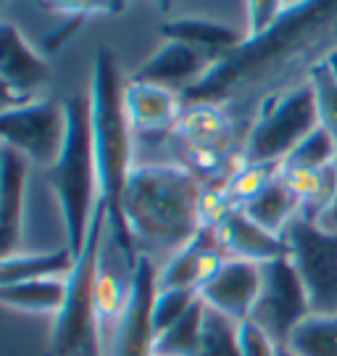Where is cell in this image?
Listing matches in <instances>:
<instances>
[{
  "instance_id": "obj_1",
  "label": "cell",
  "mask_w": 337,
  "mask_h": 356,
  "mask_svg": "<svg viewBox=\"0 0 337 356\" xmlns=\"http://www.w3.org/2000/svg\"><path fill=\"white\" fill-rule=\"evenodd\" d=\"M200 179L182 166L138 164L126 179L119 211L142 256L156 264L195 241L203 229Z\"/></svg>"
},
{
  "instance_id": "obj_2",
  "label": "cell",
  "mask_w": 337,
  "mask_h": 356,
  "mask_svg": "<svg viewBox=\"0 0 337 356\" xmlns=\"http://www.w3.org/2000/svg\"><path fill=\"white\" fill-rule=\"evenodd\" d=\"M66 114H69L66 145L56 166L45 172V179L58 204L63 238L74 251V256H79L88 243L92 219L100 209V177L88 92L72 95L66 101Z\"/></svg>"
},
{
  "instance_id": "obj_3",
  "label": "cell",
  "mask_w": 337,
  "mask_h": 356,
  "mask_svg": "<svg viewBox=\"0 0 337 356\" xmlns=\"http://www.w3.org/2000/svg\"><path fill=\"white\" fill-rule=\"evenodd\" d=\"M126 82L108 48H98L90 82V122L98 159L100 201L108 214L119 211V201L132 169H135V129L129 124L124 101Z\"/></svg>"
},
{
  "instance_id": "obj_4",
  "label": "cell",
  "mask_w": 337,
  "mask_h": 356,
  "mask_svg": "<svg viewBox=\"0 0 337 356\" xmlns=\"http://www.w3.org/2000/svg\"><path fill=\"white\" fill-rule=\"evenodd\" d=\"M106 225H108V209L100 201L98 214L88 232V243L82 254L76 256L74 272L69 275L63 309L53 322V335H50L53 356H103V341L95 314V275H98V254Z\"/></svg>"
},
{
  "instance_id": "obj_5",
  "label": "cell",
  "mask_w": 337,
  "mask_h": 356,
  "mask_svg": "<svg viewBox=\"0 0 337 356\" xmlns=\"http://www.w3.org/2000/svg\"><path fill=\"white\" fill-rule=\"evenodd\" d=\"M319 127L316 101L309 79L298 88L277 95L263 106L248 135V164H282L306 135Z\"/></svg>"
},
{
  "instance_id": "obj_6",
  "label": "cell",
  "mask_w": 337,
  "mask_h": 356,
  "mask_svg": "<svg viewBox=\"0 0 337 356\" xmlns=\"http://www.w3.org/2000/svg\"><path fill=\"white\" fill-rule=\"evenodd\" d=\"M3 145L19 151L32 166L50 172L61 159L66 135H69V114L66 101L35 98L22 106L3 108L0 116Z\"/></svg>"
},
{
  "instance_id": "obj_7",
  "label": "cell",
  "mask_w": 337,
  "mask_h": 356,
  "mask_svg": "<svg viewBox=\"0 0 337 356\" xmlns=\"http://www.w3.org/2000/svg\"><path fill=\"white\" fill-rule=\"evenodd\" d=\"M282 238L288 245L290 264L306 288L311 312H337V235L306 216H298Z\"/></svg>"
},
{
  "instance_id": "obj_8",
  "label": "cell",
  "mask_w": 337,
  "mask_h": 356,
  "mask_svg": "<svg viewBox=\"0 0 337 356\" xmlns=\"http://www.w3.org/2000/svg\"><path fill=\"white\" fill-rule=\"evenodd\" d=\"M261 293L250 319L269 332L277 343L285 346L290 332L311 314V304L288 256L261 264Z\"/></svg>"
},
{
  "instance_id": "obj_9",
  "label": "cell",
  "mask_w": 337,
  "mask_h": 356,
  "mask_svg": "<svg viewBox=\"0 0 337 356\" xmlns=\"http://www.w3.org/2000/svg\"><path fill=\"white\" fill-rule=\"evenodd\" d=\"M158 296V264L150 256H140L135 285L124 317L103 346V356H156V325L153 304Z\"/></svg>"
},
{
  "instance_id": "obj_10",
  "label": "cell",
  "mask_w": 337,
  "mask_h": 356,
  "mask_svg": "<svg viewBox=\"0 0 337 356\" xmlns=\"http://www.w3.org/2000/svg\"><path fill=\"white\" fill-rule=\"evenodd\" d=\"M0 79L6 108L35 101V92L50 79L48 61L40 56L13 24L0 26Z\"/></svg>"
},
{
  "instance_id": "obj_11",
  "label": "cell",
  "mask_w": 337,
  "mask_h": 356,
  "mask_svg": "<svg viewBox=\"0 0 337 356\" xmlns=\"http://www.w3.org/2000/svg\"><path fill=\"white\" fill-rule=\"evenodd\" d=\"M32 164L19 151L0 145V248L13 256L22 248L26 225V195H29Z\"/></svg>"
},
{
  "instance_id": "obj_12",
  "label": "cell",
  "mask_w": 337,
  "mask_h": 356,
  "mask_svg": "<svg viewBox=\"0 0 337 356\" xmlns=\"http://www.w3.org/2000/svg\"><path fill=\"white\" fill-rule=\"evenodd\" d=\"M261 264H250L240 259H227L219 272L198 291L200 301L216 309L235 322H245L253 314V306L261 293Z\"/></svg>"
},
{
  "instance_id": "obj_13",
  "label": "cell",
  "mask_w": 337,
  "mask_h": 356,
  "mask_svg": "<svg viewBox=\"0 0 337 356\" xmlns=\"http://www.w3.org/2000/svg\"><path fill=\"white\" fill-rule=\"evenodd\" d=\"M213 64H216V58L208 53L185 45V42H176V40H166L129 79L145 82V85H158V88L174 90V92L176 88L192 90L211 72Z\"/></svg>"
},
{
  "instance_id": "obj_14",
  "label": "cell",
  "mask_w": 337,
  "mask_h": 356,
  "mask_svg": "<svg viewBox=\"0 0 337 356\" xmlns=\"http://www.w3.org/2000/svg\"><path fill=\"white\" fill-rule=\"evenodd\" d=\"M216 235H219V245L227 259H240V261H250V264H269V261L288 256L285 238L258 227L238 206H229V211L219 219Z\"/></svg>"
},
{
  "instance_id": "obj_15",
  "label": "cell",
  "mask_w": 337,
  "mask_h": 356,
  "mask_svg": "<svg viewBox=\"0 0 337 356\" xmlns=\"http://www.w3.org/2000/svg\"><path fill=\"white\" fill-rule=\"evenodd\" d=\"M124 101L135 135H161V132L176 129L185 111L174 90L132 82V79H126Z\"/></svg>"
},
{
  "instance_id": "obj_16",
  "label": "cell",
  "mask_w": 337,
  "mask_h": 356,
  "mask_svg": "<svg viewBox=\"0 0 337 356\" xmlns=\"http://www.w3.org/2000/svg\"><path fill=\"white\" fill-rule=\"evenodd\" d=\"M76 256L69 245L50 251H19L3 256L0 261V285L45 280V277H69L74 272Z\"/></svg>"
},
{
  "instance_id": "obj_17",
  "label": "cell",
  "mask_w": 337,
  "mask_h": 356,
  "mask_svg": "<svg viewBox=\"0 0 337 356\" xmlns=\"http://www.w3.org/2000/svg\"><path fill=\"white\" fill-rule=\"evenodd\" d=\"M179 138L188 143L190 151H211L222 153L229 143L232 122L216 103H190L182 111V119L176 124Z\"/></svg>"
},
{
  "instance_id": "obj_18",
  "label": "cell",
  "mask_w": 337,
  "mask_h": 356,
  "mask_svg": "<svg viewBox=\"0 0 337 356\" xmlns=\"http://www.w3.org/2000/svg\"><path fill=\"white\" fill-rule=\"evenodd\" d=\"M166 40H176L192 45L198 51L208 53L219 61V56L224 53H238L245 45V35H240L235 26L222 24V22H211V19H174L163 26Z\"/></svg>"
},
{
  "instance_id": "obj_19",
  "label": "cell",
  "mask_w": 337,
  "mask_h": 356,
  "mask_svg": "<svg viewBox=\"0 0 337 356\" xmlns=\"http://www.w3.org/2000/svg\"><path fill=\"white\" fill-rule=\"evenodd\" d=\"M238 209H243L258 227L269 229V232L282 238L285 229L293 225V219L300 216V198L285 182V177L277 175L253 201H248L245 206H238Z\"/></svg>"
},
{
  "instance_id": "obj_20",
  "label": "cell",
  "mask_w": 337,
  "mask_h": 356,
  "mask_svg": "<svg viewBox=\"0 0 337 356\" xmlns=\"http://www.w3.org/2000/svg\"><path fill=\"white\" fill-rule=\"evenodd\" d=\"M69 277H45V280L16 282V285H0V301L24 312V314H58L66 301Z\"/></svg>"
},
{
  "instance_id": "obj_21",
  "label": "cell",
  "mask_w": 337,
  "mask_h": 356,
  "mask_svg": "<svg viewBox=\"0 0 337 356\" xmlns=\"http://www.w3.org/2000/svg\"><path fill=\"white\" fill-rule=\"evenodd\" d=\"M285 346L295 356H337V312L332 314L311 312L290 332Z\"/></svg>"
},
{
  "instance_id": "obj_22",
  "label": "cell",
  "mask_w": 337,
  "mask_h": 356,
  "mask_svg": "<svg viewBox=\"0 0 337 356\" xmlns=\"http://www.w3.org/2000/svg\"><path fill=\"white\" fill-rule=\"evenodd\" d=\"M203 317H206V304L198 296V301L190 306L188 314L156 338V356H198Z\"/></svg>"
},
{
  "instance_id": "obj_23",
  "label": "cell",
  "mask_w": 337,
  "mask_h": 356,
  "mask_svg": "<svg viewBox=\"0 0 337 356\" xmlns=\"http://www.w3.org/2000/svg\"><path fill=\"white\" fill-rule=\"evenodd\" d=\"M198 356H243V351H240V322L206 306Z\"/></svg>"
},
{
  "instance_id": "obj_24",
  "label": "cell",
  "mask_w": 337,
  "mask_h": 356,
  "mask_svg": "<svg viewBox=\"0 0 337 356\" xmlns=\"http://www.w3.org/2000/svg\"><path fill=\"white\" fill-rule=\"evenodd\" d=\"M335 164H337V143L322 127H316L311 135H306L295 145V151L282 161V166H288V169H311V172H319V169H327V166H335Z\"/></svg>"
},
{
  "instance_id": "obj_25",
  "label": "cell",
  "mask_w": 337,
  "mask_h": 356,
  "mask_svg": "<svg viewBox=\"0 0 337 356\" xmlns=\"http://www.w3.org/2000/svg\"><path fill=\"white\" fill-rule=\"evenodd\" d=\"M309 85L313 90V101H316V116H319V127L327 129L337 143V76L327 61L311 66L309 72Z\"/></svg>"
},
{
  "instance_id": "obj_26",
  "label": "cell",
  "mask_w": 337,
  "mask_h": 356,
  "mask_svg": "<svg viewBox=\"0 0 337 356\" xmlns=\"http://www.w3.org/2000/svg\"><path fill=\"white\" fill-rule=\"evenodd\" d=\"M279 166L282 164H245L240 166L238 172H232L229 177V204L232 206H245L248 201H253L258 193L279 175Z\"/></svg>"
},
{
  "instance_id": "obj_27",
  "label": "cell",
  "mask_w": 337,
  "mask_h": 356,
  "mask_svg": "<svg viewBox=\"0 0 337 356\" xmlns=\"http://www.w3.org/2000/svg\"><path fill=\"white\" fill-rule=\"evenodd\" d=\"M198 301L195 291H158L156 304H153V325H156V335L166 332L172 325L190 312V306Z\"/></svg>"
},
{
  "instance_id": "obj_28",
  "label": "cell",
  "mask_w": 337,
  "mask_h": 356,
  "mask_svg": "<svg viewBox=\"0 0 337 356\" xmlns=\"http://www.w3.org/2000/svg\"><path fill=\"white\" fill-rule=\"evenodd\" d=\"M285 16V6L282 3H248V38L245 42L261 40L269 35Z\"/></svg>"
},
{
  "instance_id": "obj_29",
  "label": "cell",
  "mask_w": 337,
  "mask_h": 356,
  "mask_svg": "<svg viewBox=\"0 0 337 356\" xmlns=\"http://www.w3.org/2000/svg\"><path fill=\"white\" fill-rule=\"evenodd\" d=\"M277 343L269 332L258 327L253 319L240 322V351L243 356H277Z\"/></svg>"
},
{
  "instance_id": "obj_30",
  "label": "cell",
  "mask_w": 337,
  "mask_h": 356,
  "mask_svg": "<svg viewBox=\"0 0 337 356\" xmlns=\"http://www.w3.org/2000/svg\"><path fill=\"white\" fill-rule=\"evenodd\" d=\"M335 169H337V164H335ZM316 225H319L322 229H327V232H335L337 235V195H335V201L329 204V209L319 216V222H316Z\"/></svg>"
},
{
  "instance_id": "obj_31",
  "label": "cell",
  "mask_w": 337,
  "mask_h": 356,
  "mask_svg": "<svg viewBox=\"0 0 337 356\" xmlns=\"http://www.w3.org/2000/svg\"><path fill=\"white\" fill-rule=\"evenodd\" d=\"M324 61H327V64H329V69H332V74L337 76V51L329 53V56H327Z\"/></svg>"
},
{
  "instance_id": "obj_32",
  "label": "cell",
  "mask_w": 337,
  "mask_h": 356,
  "mask_svg": "<svg viewBox=\"0 0 337 356\" xmlns=\"http://www.w3.org/2000/svg\"><path fill=\"white\" fill-rule=\"evenodd\" d=\"M277 356H295V354L290 351L288 346H279V348H277Z\"/></svg>"
}]
</instances>
